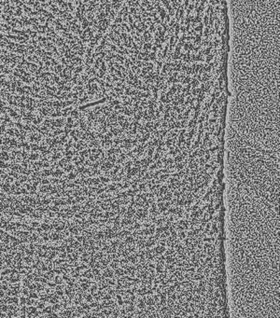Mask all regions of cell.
I'll list each match as a JSON object with an SVG mask.
<instances>
[{
	"label": "cell",
	"instance_id": "cell-1",
	"mask_svg": "<svg viewBox=\"0 0 280 318\" xmlns=\"http://www.w3.org/2000/svg\"><path fill=\"white\" fill-rule=\"evenodd\" d=\"M10 189H11V184L5 181L0 182V190L3 191L6 194H10Z\"/></svg>",
	"mask_w": 280,
	"mask_h": 318
},
{
	"label": "cell",
	"instance_id": "cell-2",
	"mask_svg": "<svg viewBox=\"0 0 280 318\" xmlns=\"http://www.w3.org/2000/svg\"><path fill=\"white\" fill-rule=\"evenodd\" d=\"M42 140V134L38 133H33L29 135V141L32 143H38Z\"/></svg>",
	"mask_w": 280,
	"mask_h": 318
},
{
	"label": "cell",
	"instance_id": "cell-3",
	"mask_svg": "<svg viewBox=\"0 0 280 318\" xmlns=\"http://www.w3.org/2000/svg\"><path fill=\"white\" fill-rule=\"evenodd\" d=\"M102 275H103L105 278H111V277L114 276V270H112L110 267H106L103 269V272H102Z\"/></svg>",
	"mask_w": 280,
	"mask_h": 318
},
{
	"label": "cell",
	"instance_id": "cell-4",
	"mask_svg": "<svg viewBox=\"0 0 280 318\" xmlns=\"http://www.w3.org/2000/svg\"><path fill=\"white\" fill-rule=\"evenodd\" d=\"M144 301L146 303L147 306H152L154 305V299H153V296L151 294H146L144 295Z\"/></svg>",
	"mask_w": 280,
	"mask_h": 318
},
{
	"label": "cell",
	"instance_id": "cell-5",
	"mask_svg": "<svg viewBox=\"0 0 280 318\" xmlns=\"http://www.w3.org/2000/svg\"><path fill=\"white\" fill-rule=\"evenodd\" d=\"M64 176H65V172H64V170H62V169H60L59 167L58 168H56V169H53V171H52V177H57V178H62V177H64Z\"/></svg>",
	"mask_w": 280,
	"mask_h": 318
},
{
	"label": "cell",
	"instance_id": "cell-6",
	"mask_svg": "<svg viewBox=\"0 0 280 318\" xmlns=\"http://www.w3.org/2000/svg\"><path fill=\"white\" fill-rule=\"evenodd\" d=\"M0 160H4V162H8V160H10V154L8 153V151H7V150L0 151Z\"/></svg>",
	"mask_w": 280,
	"mask_h": 318
},
{
	"label": "cell",
	"instance_id": "cell-7",
	"mask_svg": "<svg viewBox=\"0 0 280 318\" xmlns=\"http://www.w3.org/2000/svg\"><path fill=\"white\" fill-rule=\"evenodd\" d=\"M39 158H40V156H39V154L37 153V152H32V153L29 154V156H28V159H29V160H31V162H37Z\"/></svg>",
	"mask_w": 280,
	"mask_h": 318
},
{
	"label": "cell",
	"instance_id": "cell-8",
	"mask_svg": "<svg viewBox=\"0 0 280 318\" xmlns=\"http://www.w3.org/2000/svg\"><path fill=\"white\" fill-rule=\"evenodd\" d=\"M114 275H116L118 277H121V276H123L125 275V271H124V269L123 268H117L116 270H114Z\"/></svg>",
	"mask_w": 280,
	"mask_h": 318
},
{
	"label": "cell",
	"instance_id": "cell-9",
	"mask_svg": "<svg viewBox=\"0 0 280 318\" xmlns=\"http://www.w3.org/2000/svg\"><path fill=\"white\" fill-rule=\"evenodd\" d=\"M64 169V172L65 173H70V172H73V171H75V166H74V164H72V163H68L67 165H65V166L63 168Z\"/></svg>",
	"mask_w": 280,
	"mask_h": 318
},
{
	"label": "cell",
	"instance_id": "cell-10",
	"mask_svg": "<svg viewBox=\"0 0 280 318\" xmlns=\"http://www.w3.org/2000/svg\"><path fill=\"white\" fill-rule=\"evenodd\" d=\"M28 297H29V298H31V299H39V294L38 293V291L30 290Z\"/></svg>",
	"mask_w": 280,
	"mask_h": 318
},
{
	"label": "cell",
	"instance_id": "cell-11",
	"mask_svg": "<svg viewBox=\"0 0 280 318\" xmlns=\"http://www.w3.org/2000/svg\"><path fill=\"white\" fill-rule=\"evenodd\" d=\"M26 299H27V297L25 296H20L19 297V305L20 306H24V305H26Z\"/></svg>",
	"mask_w": 280,
	"mask_h": 318
},
{
	"label": "cell",
	"instance_id": "cell-12",
	"mask_svg": "<svg viewBox=\"0 0 280 318\" xmlns=\"http://www.w3.org/2000/svg\"><path fill=\"white\" fill-rule=\"evenodd\" d=\"M99 179H100V182L102 183V184H106V183L110 182V178L108 176H101L99 177Z\"/></svg>",
	"mask_w": 280,
	"mask_h": 318
},
{
	"label": "cell",
	"instance_id": "cell-13",
	"mask_svg": "<svg viewBox=\"0 0 280 318\" xmlns=\"http://www.w3.org/2000/svg\"><path fill=\"white\" fill-rule=\"evenodd\" d=\"M8 167H10V164L7 163V162H4V160H0V169H2V170H6V169H8Z\"/></svg>",
	"mask_w": 280,
	"mask_h": 318
},
{
	"label": "cell",
	"instance_id": "cell-14",
	"mask_svg": "<svg viewBox=\"0 0 280 318\" xmlns=\"http://www.w3.org/2000/svg\"><path fill=\"white\" fill-rule=\"evenodd\" d=\"M63 281H64L63 277H60V274H59L58 276L54 277V283H55L56 285H62V283H63Z\"/></svg>",
	"mask_w": 280,
	"mask_h": 318
}]
</instances>
